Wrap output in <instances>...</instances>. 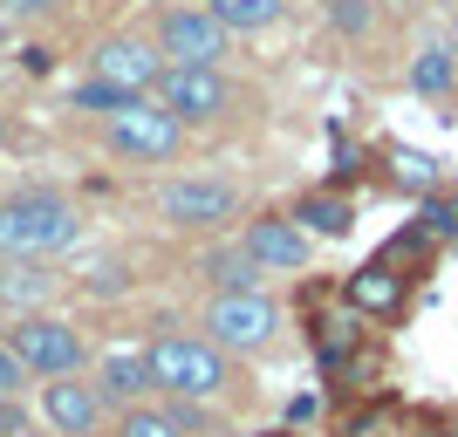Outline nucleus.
Here are the masks:
<instances>
[{
  "label": "nucleus",
  "instance_id": "24",
  "mask_svg": "<svg viewBox=\"0 0 458 437\" xmlns=\"http://www.w3.org/2000/svg\"><path fill=\"white\" fill-rule=\"evenodd\" d=\"M28 382H35V376H28V362H21L7 342H0V397H21Z\"/></svg>",
  "mask_w": 458,
  "mask_h": 437
},
{
  "label": "nucleus",
  "instance_id": "13",
  "mask_svg": "<svg viewBox=\"0 0 458 437\" xmlns=\"http://www.w3.org/2000/svg\"><path fill=\"white\" fill-rule=\"evenodd\" d=\"M62 273L48 260H0V307H14V315H41V307L55 301Z\"/></svg>",
  "mask_w": 458,
  "mask_h": 437
},
{
  "label": "nucleus",
  "instance_id": "22",
  "mask_svg": "<svg viewBox=\"0 0 458 437\" xmlns=\"http://www.w3.org/2000/svg\"><path fill=\"white\" fill-rule=\"evenodd\" d=\"M349 301H356V307H390V301H397V281H390V266H363V273L349 281Z\"/></svg>",
  "mask_w": 458,
  "mask_h": 437
},
{
  "label": "nucleus",
  "instance_id": "27",
  "mask_svg": "<svg viewBox=\"0 0 458 437\" xmlns=\"http://www.w3.org/2000/svg\"><path fill=\"white\" fill-rule=\"evenodd\" d=\"M424 219H431V226H438V232H458V198H452V206H431V212H424Z\"/></svg>",
  "mask_w": 458,
  "mask_h": 437
},
{
  "label": "nucleus",
  "instance_id": "17",
  "mask_svg": "<svg viewBox=\"0 0 458 437\" xmlns=\"http://www.w3.org/2000/svg\"><path fill=\"white\" fill-rule=\"evenodd\" d=\"M294 219H301L315 240H343L349 226H356V212H349V198H335V191H308L301 206H294Z\"/></svg>",
  "mask_w": 458,
  "mask_h": 437
},
{
  "label": "nucleus",
  "instance_id": "18",
  "mask_svg": "<svg viewBox=\"0 0 458 437\" xmlns=\"http://www.w3.org/2000/svg\"><path fill=\"white\" fill-rule=\"evenodd\" d=\"M110 437H185V431H178L172 410L151 397V403H131V410H116V417H110Z\"/></svg>",
  "mask_w": 458,
  "mask_h": 437
},
{
  "label": "nucleus",
  "instance_id": "11",
  "mask_svg": "<svg viewBox=\"0 0 458 437\" xmlns=\"http://www.w3.org/2000/svg\"><path fill=\"white\" fill-rule=\"evenodd\" d=\"M89 76L96 82H116V89L131 96H151L157 76H165V55H157V41L137 28V35H103L89 48Z\"/></svg>",
  "mask_w": 458,
  "mask_h": 437
},
{
  "label": "nucleus",
  "instance_id": "31",
  "mask_svg": "<svg viewBox=\"0 0 458 437\" xmlns=\"http://www.w3.org/2000/svg\"><path fill=\"white\" fill-rule=\"evenodd\" d=\"M0 41H7V21H0Z\"/></svg>",
  "mask_w": 458,
  "mask_h": 437
},
{
  "label": "nucleus",
  "instance_id": "14",
  "mask_svg": "<svg viewBox=\"0 0 458 437\" xmlns=\"http://www.w3.org/2000/svg\"><path fill=\"white\" fill-rule=\"evenodd\" d=\"M191 273H199V281H206L212 294H247V287H260V281H267V273L253 266V253L240 247V240H219V247H206Z\"/></svg>",
  "mask_w": 458,
  "mask_h": 437
},
{
  "label": "nucleus",
  "instance_id": "5",
  "mask_svg": "<svg viewBox=\"0 0 458 437\" xmlns=\"http://www.w3.org/2000/svg\"><path fill=\"white\" fill-rule=\"evenodd\" d=\"M185 123H178L157 96H144V103H131V110H116V116H103V151L116 157V164H172L178 151H185Z\"/></svg>",
  "mask_w": 458,
  "mask_h": 437
},
{
  "label": "nucleus",
  "instance_id": "16",
  "mask_svg": "<svg viewBox=\"0 0 458 437\" xmlns=\"http://www.w3.org/2000/svg\"><path fill=\"white\" fill-rule=\"evenodd\" d=\"M411 89L431 96V103H445V96L458 89V55L445 48V41H424L418 62H411Z\"/></svg>",
  "mask_w": 458,
  "mask_h": 437
},
{
  "label": "nucleus",
  "instance_id": "9",
  "mask_svg": "<svg viewBox=\"0 0 458 437\" xmlns=\"http://www.w3.org/2000/svg\"><path fill=\"white\" fill-rule=\"evenodd\" d=\"M110 403H103V390L89 382V369L82 376H48L41 382V424L55 437H110Z\"/></svg>",
  "mask_w": 458,
  "mask_h": 437
},
{
  "label": "nucleus",
  "instance_id": "15",
  "mask_svg": "<svg viewBox=\"0 0 458 437\" xmlns=\"http://www.w3.org/2000/svg\"><path fill=\"white\" fill-rule=\"evenodd\" d=\"M206 7H212V21H219L233 41L240 35H267V28L287 21V0H206Z\"/></svg>",
  "mask_w": 458,
  "mask_h": 437
},
{
  "label": "nucleus",
  "instance_id": "23",
  "mask_svg": "<svg viewBox=\"0 0 458 437\" xmlns=\"http://www.w3.org/2000/svg\"><path fill=\"white\" fill-rule=\"evenodd\" d=\"M69 0H0V21L7 28H28V21H48V14H62Z\"/></svg>",
  "mask_w": 458,
  "mask_h": 437
},
{
  "label": "nucleus",
  "instance_id": "19",
  "mask_svg": "<svg viewBox=\"0 0 458 437\" xmlns=\"http://www.w3.org/2000/svg\"><path fill=\"white\" fill-rule=\"evenodd\" d=\"M131 103H144V96L116 89V82H96V76H82L69 89V110H82V116H116V110H131Z\"/></svg>",
  "mask_w": 458,
  "mask_h": 437
},
{
  "label": "nucleus",
  "instance_id": "30",
  "mask_svg": "<svg viewBox=\"0 0 458 437\" xmlns=\"http://www.w3.org/2000/svg\"><path fill=\"white\" fill-rule=\"evenodd\" d=\"M21 437H55V431H21Z\"/></svg>",
  "mask_w": 458,
  "mask_h": 437
},
{
  "label": "nucleus",
  "instance_id": "20",
  "mask_svg": "<svg viewBox=\"0 0 458 437\" xmlns=\"http://www.w3.org/2000/svg\"><path fill=\"white\" fill-rule=\"evenodd\" d=\"M322 14H328V28L343 41H369L377 35V0H322Z\"/></svg>",
  "mask_w": 458,
  "mask_h": 437
},
{
  "label": "nucleus",
  "instance_id": "1",
  "mask_svg": "<svg viewBox=\"0 0 458 437\" xmlns=\"http://www.w3.org/2000/svg\"><path fill=\"white\" fill-rule=\"evenodd\" d=\"M82 240V206L55 185H21L0 198V260H55Z\"/></svg>",
  "mask_w": 458,
  "mask_h": 437
},
{
  "label": "nucleus",
  "instance_id": "25",
  "mask_svg": "<svg viewBox=\"0 0 458 437\" xmlns=\"http://www.w3.org/2000/svg\"><path fill=\"white\" fill-rule=\"evenodd\" d=\"M21 431H35L28 403H21V397H0V437H21Z\"/></svg>",
  "mask_w": 458,
  "mask_h": 437
},
{
  "label": "nucleus",
  "instance_id": "10",
  "mask_svg": "<svg viewBox=\"0 0 458 437\" xmlns=\"http://www.w3.org/2000/svg\"><path fill=\"white\" fill-rule=\"evenodd\" d=\"M233 240L253 253L260 273H301V266L315 260V232H308L294 212H260V219H247Z\"/></svg>",
  "mask_w": 458,
  "mask_h": 437
},
{
  "label": "nucleus",
  "instance_id": "4",
  "mask_svg": "<svg viewBox=\"0 0 458 437\" xmlns=\"http://www.w3.org/2000/svg\"><path fill=\"white\" fill-rule=\"evenodd\" d=\"M247 212V191L219 172H178L157 185V219L172 232H219Z\"/></svg>",
  "mask_w": 458,
  "mask_h": 437
},
{
  "label": "nucleus",
  "instance_id": "2",
  "mask_svg": "<svg viewBox=\"0 0 458 437\" xmlns=\"http://www.w3.org/2000/svg\"><path fill=\"white\" fill-rule=\"evenodd\" d=\"M151 376H157V397H199V403H219L233 390V356L226 349H212L206 335H191V328H157L151 342Z\"/></svg>",
  "mask_w": 458,
  "mask_h": 437
},
{
  "label": "nucleus",
  "instance_id": "29",
  "mask_svg": "<svg viewBox=\"0 0 458 437\" xmlns=\"http://www.w3.org/2000/svg\"><path fill=\"white\" fill-rule=\"evenodd\" d=\"M452 35H458V0H452Z\"/></svg>",
  "mask_w": 458,
  "mask_h": 437
},
{
  "label": "nucleus",
  "instance_id": "12",
  "mask_svg": "<svg viewBox=\"0 0 458 437\" xmlns=\"http://www.w3.org/2000/svg\"><path fill=\"white\" fill-rule=\"evenodd\" d=\"M89 382L103 390L110 410H131V403H151L157 397V376H151V356H144V349H110V356H96Z\"/></svg>",
  "mask_w": 458,
  "mask_h": 437
},
{
  "label": "nucleus",
  "instance_id": "3",
  "mask_svg": "<svg viewBox=\"0 0 458 437\" xmlns=\"http://www.w3.org/2000/svg\"><path fill=\"white\" fill-rule=\"evenodd\" d=\"M199 335L226 356H267L274 335H281V307H274L267 287H247V294H206L199 307Z\"/></svg>",
  "mask_w": 458,
  "mask_h": 437
},
{
  "label": "nucleus",
  "instance_id": "28",
  "mask_svg": "<svg viewBox=\"0 0 458 437\" xmlns=\"http://www.w3.org/2000/svg\"><path fill=\"white\" fill-rule=\"evenodd\" d=\"M7 144H14V123H7V110H0V151H7Z\"/></svg>",
  "mask_w": 458,
  "mask_h": 437
},
{
  "label": "nucleus",
  "instance_id": "7",
  "mask_svg": "<svg viewBox=\"0 0 458 437\" xmlns=\"http://www.w3.org/2000/svg\"><path fill=\"white\" fill-rule=\"evenodd\" d=\"M7 349H14L21 362H28V376H82L89 369V342H82L76 322H62V315H14L7 322Z\"/></svg>",
  "mask_w": 458,
  "mask_h": 437
},
{
  "label": "nucleus",
  "instance_id": "21",
  "mask_svg": "<svg viewBox=\"0 0 458 437\" xmlns=\"http://www.w3.org/2000/svg\"><path fill=\"white\" fill-rule=\"evenodd\" d=\"M165 410H172V424L185 437H219V410L212 403H199V397H157Z\"/></svg>",
  "mask_w": 458,
  "mask_h": 437
},
{
  "label": "nucleus",
  "instance_id": "26",
  "mask_svg": "<svg viewBox=\"0 0 458 437\" xmlns=\"http://www.w3.org/2000/svg\"><path fill=\"white\" fill-rule=\"evenodd\" d=\"M403 164V185H431V157H397Z\"/></svg>",
  "mask_w": 458,
  "mask_h": 437
},
{
  "label": "nucleus",
  "instance_id": "6",
  "mask_svg": "<svg viewBox=\"0 0 458 437\" xmlns=\"http://www.w3.org/2000/svg\"><path fill=\"white\" fill-rule=\"evenodd\" d=\"M151 41H157V55H165V69H226V55H233V35L212 21L206 0H172V7H157Z\"/></svg>",
  "mask_w": 458,
  "mask_h": 437
},
{
  "label": "nucleus",
  "instance_id": "8",
  "mask_svg": "<svg viewBox=\"0 0 458 437\" xmlns=\"http://www.w3.org/2000/svg\"><path fill=\"white\" fill-rule=\"evenodd\" d=\"M151 96L185 123V130H206V123H226V116H233L240 82H233L226 69H165Z\"/></svg>",
  "mask_w": 458,
  "mask_h": 437
}]
</instances>
